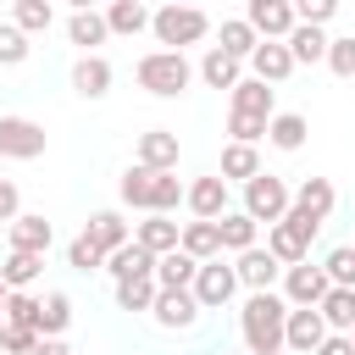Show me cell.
<instances>
[{
	"label": "cell",
	"instance_id": "6da1fadb",
	"mask_svg": "<svg viewBox=\"0 0 355 355\" xmlns=\"http://www.w3.org/2000/svg\"><path fill=\"white\" fill-rule=\"evenodd\" d=\"M116 194H122V205H133V211H144V216H172L178 200H183V183H178V172L128 166L122 183H116Z\"/></svg>",
	"mask_w": 355,
	"mask_h": 355
},
{
	"label": "cell",
	"instance_id": "7a4b0ae2",
	"mask_svg": "<svg viewBox=\"0 0 355 355\" xmlns=\"http://www.w3.org/2000/svg\"><path fill=\"white\" fill-rule=\"evenodd\" d=\"M283 322H288L283 294H250L244 311H239V333H244L250 355H277L283 349Z\"/></svg>",
	"mask_w": 355,
	"mask_h": 355
},
{
	"label": "cell",
	"instance_id": "3957f363",
	"mask_svg": "<svg viewBox=\"0 0 355 355\" xmlns=\"http://www.w3.org/2000/svg\"><path fill=\"white\" fill-rule=\"evenodd\" d=\"M133 78H139V89L155 94V100H178V94L194 83V67H189L183 50H150V55H139Z\"/></svg>",
	"mask_w": 355,
	"mask_h": 355
},
{
	"label": "cell",
	"instance_id": "277c9868",
	"mask_svg": "<svg viewBox=\"0 0 355 355\" xmlns=\"http://www.w3.org/2000/svg\"><path fill=\"white\" fill-rule=\"evenodd\" d=\"M150 33H155V44L183 50V44H200L211 33V17L200 6H161V11H150Z\"/></svg>",
	"mask_w": 355,
	"mask_h": 355
},
{
	"label": "cell",
	"instance_id": "5b68a950",
	"mask_svg": "<svg viewBox=\"0 0 355 355\" xmlns=\"http://www.w3.org/2000/svg\"><path fill=\"white\" fill-rule=\"evenodd\" d=\"M288 205H294V189L283 183V178H272V172H255L250 183H244V216L261 227H277L283 216H288Z\"/></svg>",
	"mask_w": 355,
	"mask_h": 355
},
{
	"label": "cell",
	"instance_id": "8992f818",
	"mask_svg": "<svg viewBox=\"0 0 355 355\" xmlns=\"http://www.w3.org/2000/svg\"><path fill=\"white\" fill-rule=\"evenodd\" d=\"M189 294H194V305H200V311H222V305L239 294V277H233V266L216 255V261H200V272H194Z\"/></svg>",
	"mask_w": 355,
	"mask_h": 355
},
{
	"label": "cell",
	"instance_id": "52a82bcc",
	"mask_svg": "<svg viewBox=\"0 0 355 355\" xmlns=\"http://www.w3.org/2000/svg\"><path fill=\"white\" fill-rule=\"evenodd\" d=\"M0 155L6 161H39L44 155V128L33 116H0Z\"/></svg>",
	"mask_w": 355,
	"mask_h": 355
},
{
	"label": "cell",
	"instance_id": "ba28073f",
	"mask_svg": "<svg viewBox=\"0 0 355 355\" xmlns=\"http://www.w3.org/2000/svg\"><path fill=\"white\" fill-rule=\"evenodd\" d=\"M327 288H333V283H327V272H322V266H311V261H300V266H288V272H283V300H288L294 311H316Z\"/></svg>",
	"mask_w": 355,
	"mask_h": 355
},
{
	"label": "cell",
	"instance_id": "9c48e42d",
	"mask_svg": "<svg viewBox=\"0 0 355 355\" xmlns=\"http://www.w3.org/2000/svg\"><path fill=\"white\" fill-rule=\"evenodd\" d=\"M244 22L255 28V39H277L283 44L294 33V6L288 0H250L244 6Z\"/></svg>",
	"mask_w": 355,
	"mask_h": 355
},
{
	"label": "cell",
	"instance_id": "30bf717a",
	"mask_svg": "<svg viewBox=\"0 0 355 355\" xmlns=\"http://www.w3.org/2000/svg\"><path fill=\"white\" fill-rule=\"evenodd\" d=\"M183 205L194 211V222H222L227 216V183L211 172V178H194L183 183Z\"/></svg>",
	"mask_w": 355,
	"mask_h": 355
},
{
	"label": "cell",
	"instance_id": "8fae6325",
	"mask_svg": "<svg viewBox=\"0 0 355 355\" xmlns=\"http://www.w3.org/2000/svg\"><path fill=\"white\" fill-rule=\"evenodd\" d=\"M150 316H155V327H166V333H189V327L200 322V305H194L189 288H161L155 305H150Z\"/></svg>",
	"mask_w": 355,
	"mask_h": 355
},
{
	"label": "cell",
	"instance_id": "7c38bea8",
	"mask_svg": "<svg viewBox=\"0 0 355 355\" xmlns=\"http://www.w3.org/2000/svg\"><path fill=\"white\" fill-rule=\"evenodd\" d=\"M327 338V322L316 311H294L288 305V322H283V349L288 355H316V344Z\"/></svg>",
	"mask_w": 355,
	"mask_h": 355
},
{
	"label": "cell",
	"instance_id": "4fadbf2b",
	"mask_svg": "<svg viewBox=\"0 0 355 355\" xmlns=\"http://www.w3.org/2000/svg\"><path fill=\"white\" fill-rule=\"evenodd\" d=\"M288 72H294V55H288V44H277V39H261V44H255V55H250V78H255V83H266V89H277Z\"/></svg>",
	"mask_w": 355,
	"mask_h": 355
},
{
	"label": "cell",
	"instance_id": "5bb4252c",
	"mask_svg": "<svg viewBox=\"0 0 355 355\" xmlns=\"http://www.w3.org/2000/svg\"><path fill=\"white\" fill-rule=\"evenodd\" d=\"M233 277H239L250 294H272V283L283 277V266H277V261H272V255L255 244V250H244V255L233 261Z\"/></svg>",
	"mask_w": 355,
	"mask_h": 355
},
{
	"label": "cell",
	"instance_id": "9a60e30c",
	"mask_svg": "<svg viewBox=\"0 0 355 355\" xmlns=\"http://www.w3.org/2000/svg\"><path fill=\"white\" fill-rule=\"evenodd\" d=\"M111 78H116V72H111V61H105L100 50L72 61V89H78L83 100H105V94H111Z\"/></svg>",
	"mask_w": 355,
	"mask_h": 355
},
{
	"label": "cell",
	"instance_id": "2e32d148",
	"mask_svg": "<svg viewBox=\"0 0 355 355\" xmlns=\"http://www.w3.org/2000/svg\"><path fill=\"white\" fill-rule=\"evenodd\" d=\"M133 166L178 172V133H172V128H150V133H139V161H133Z\"/></svg>",
	"mask_w": 355,
	"mask_h": 355
},
{
	"label": "cell",
	"instance_id": "e0dca14e",
	"mask_svg": "<svg viewBox=\"0 0 355 355\" xmlns=\"http://www.w3.org/2000/svg\"><path fill=\"white\" fill-rule=\"evenodd\" d=\"M6 233H11V250H22V255H50V244H55V227L33 211H22Z\"/></svg>",
	"mask_w": 355,
	"mask_h": 355
},
{
	"label": "cell",
	"instance_id": "ac0fdd59",
	"mask_svg": "<svg viewBox=\"0 0 355 355\" xmlns=\"http://www.w3.org/2000/svg\"><path fill=\"white\" fill-rule=\"evenodd\" d=\"M333 205H338V194H333V183H327V178H305V183L294 189V211H300V216H311L316 227L333 216Z\"/></svg>",
	"mask_w": 355,
	"mask_h": 355
},
{
	"label": "cell",
	"instance_id": "d6986e66",
	"mask_svg": "<svg viewBox=\"0 0 355 355\" xmlns=\"http://www.w3.org/2000/svg\"><path fill=\"white\" fill-rule=\"evenodd\" d=\"M83 239L100 250V255H111V250H122L133 233H128V222H122V211H94L89 222H83Z\"/></svg>",
	"mask_w": 355,
	"mask_h": 355
},
{
	"label": "cell",
	"instance_id": "ffe728a7",
	"mask_svg": "<svg viewBox=\"0 0 355 355\" xmlns=\"http://www.w3.org/2000/svg\"><path fill=\"white\" fill-rule=\"evenodd\" d=\"M178 233H183V227H178L172 216H144V222H133V244H139V250H150L155 261L178 250Z\"/></svg>",
	"mask_w": 355,
	"mask_h": 355
},
{
	"label": "cell",
	"instance_id": "44dd1931",
	"mask_svg": "<svg viewBox=\"0 0 355 355\" xmlns=\"http://www.w3.org/2000/svg\"><path fill=\"white\" fill-rule=\"evenodd\" d=\"M266 255L288 272V266H300V261H311V239L305 233H294L288 222H277V227H266Z\"/></svg>",
	"mask_w": 355,
	"mask_h": 355
},
{
	"label": "cell",
	"instance_id": "7402d4cb",
	"mask_svg": "<svg viewBox=\"0 0 355 355\" xmlns=\"http://www.w3.org/2000/svg\"><path fill=\"white\" fill-rule=\"evenodd\" d=\"M67 39H72V44H83V55H94V44H105V39H111V28H105V11H94V6H78V11L67 17Z\"/></svg>",
	"mask_w": 355,
	"mask_h": 355
},
{
	"label": "cell",
	"instance_id": "603a6c76",
	"mask_svg": "<svg viewBox=\"0 0 355 355\" xmlns=\"http://www.w3.org/2000/svg\"><path fill=\"white\" fill-rule=\"evenodd\" d=\"M100 272H111L116 283H128V277H155V255H150V250H139V244L128 239L122 250H111V255H105V266H100Z\"/></svg>",
	"mask_w": 355,
	"mask_h": 355
},
{
	"label": "cell",
	"instance_id": "cb8c5ba5",
	"mask_svg": "<svg viewBox=\"0 0 355 355\" xmlns=\"http://www.w3.org/2000/svg\"><path fill=\"white\" fill-rule=\"evenodd\" d=\"M233 111L239 116H277V89H266V83H255V78H239V89H233Z\"/></svg>",
	"mask_w": 355,
	"mask_h": 355
},
{
	"label": "cell",
	"instance_id": "d4e9b609",
	"mask_svg": "<svg viewBox=\"0 0 355 355\" xmlns=\"http://www.w3.org/2000/svg\"><path fill=\"white\" fill-rule=\"evenodd\" d=\"M305 133H311V122H305L300 111H277V116L266 122V144H272V150H283V155L305 150Z\"/></svg>",
	"mask_w": 355,
	"mask_h": 355
},
{
	"label": "cell",
	"instance_id": "484cf974",
	"mask_svg": "<svg viewBox=\"0 0 355 355\" xmlns=\"http://www.w3.org/2000/svg\"><path fill=\"white\" fill-rule=\"evenodd\" d=\"M194 72H200L211 89H227V94H233V89H239V78H244V61H233V55H222V50L211 44V50L200 55V67H194Z\"/></svg>",
	"mask_w": 355,
	"mask_h": 355
},
{
	"label": "cell",
	"instance_id": "4316f807",
	"mask_svg": "<svg viewBox=\"0 0 355 355\" xmlns=\"http://www.w3.org/2000/svg\"><path fill=\"white\" fill-rule=\"evenodd\" d=\"M255 172H266L255 144H227V150H222V172H216L222 183H250Z\"/></svg>",
	"mask_w": 355,
	"mask_h": 355
},
{
	"label": "cell",
	"instance_id": "83f0119b",
	"mask_svg": "<svg viewBox=\"0 0 355 355\" xmlns=\"http://www.w3.org/2000/svg\"><path fill=\"white\" fill-rule=\"evenodd\" d=\"M178 250H183V255H194V261H216V255H222L216 222H183V233H178Z\"/></svg>",
	"mask_w": 355,
	"mask_h": 355
},
{
	"label": "cell",
	"instance_id": "f1b7e54d",
	"mask_svg": "<svg viewBox=\"0 0 355 355\" xmlns=\"http://www.w3.org/2000/svg\"><path fill=\"white\" fill-rule=\"evenodd\" d=\"M39 272H44V255H22V250H11L6 266H0V283H6L11 294H28V288L39 283Z\"/></svg>",
	"mask_w": 355,
	"mask_h": 355
},
{
	"label": "cell",
	"instance_id": "f546056e",
	"mask_svg": "<svg viewBox=\"0 0 355 355\" xmlns=\"http://www.w3.org/2000/svg\"><path fill=\"white\" fill-rule=\"evenodd\" d=\"M316 316L327 322V333H349L355 327V288H327L322 305H316Z\"/></svg>",
	"mask_w": 355,
	"mask_h": 355
},
{
	"label": "cell",
	"instance_id": "4dcf8cb0",
	"mask_svg": "<svg viewBox=\"0 0 355 355\" xmlns=\"http://www.w3.org/2000/svg\"><path fill=\"white\" fill-rule=\"evenodd\" d=\"M105 28L133 39V33L150 28V6H144V0H111V6H105Z\"/></svg>",
	"mask_w": 355,
	"mask_h": 355
},
{
	"label": "cell",
	"instance_id": "1f68e13d",
	"mask_svg": "<svg viewBox=\"0 0 355 355\" xmlns=\"http://www.w3.org/2000/svg\"><path fill=\"white\" fill-rule=\"evenodd\" d=\"M283 44H288V55H294V67H311V61H327V33H322V28H305V22H294V33H288Z\"/></svg>",
	"mask_w": 355,
	"mask_h": 355
},
{
	"label": "cell",
	"instance_id": "d6a6232c",
	"mask_svg": "<svg viewBox=\"0 0 355 355\" xmlns=\"http://www.w3.org/2000/svg\"><path fill=\"white\" fill-rule=\"evenodd\" d=\"M216 39H222L216 50H222V55H233V61H250V55H255V44H261V39H255V28H250L244 17H227Z\"/></svg>",
	"mask_w": 355,
	"mask_h": 355
},
{
	"label": "cell",
	"instance_id": "836d02e7",
	"mask_svg": "<svg viewBox=\"0 0 355 355\" xmlns=\"http://www.w3.org/2000/svg\"><path fill=\"white\" fill-rule=\"evenodd\" d=\"M255 222L244 216V211H227L222 222H216V239H222V250H233V255H244V250H255Z\"/></svg>",
	"mask_w": 355,
	"mask_h": 355
},
{
	"label": "cell",
	"instance_id": "e575fe53",
	"mask_svg": "<svg viewBox=\"0 0 355 355\" xmlns=\"http://www.w3.org/2000/svg\"><path fill=\"white\" fill-rule=\"evenodd\" d=\"M194 272H200V261H194V255H183V250H172V255H161V261H155V288H189V283H194Z\"/></svg>",
	"mask_w": 355,
	"mask_h": 355
},
{
	"label": "cell",
	"instance_id": "d590c367",
	"mask_svg": "<svg viewBox=\"0 0 355 355\" xmlns=\"http://www.w3.org/2000/svg\"><path fill=\"white\" fill-rule=\"evenodd\" d=\"M72 322V300L67 294H44L39 300V338H61Z\"/></svg>",
	"mask_w": 355,
	"mask_h": 355
},
{
	"label": "cell",
	"instance_id": "8d00e7d4",
	"mask_svg": "<svg viewBox=\"0 0 355 355\" xmlns=\"http://www.w3.org/2000/svg\"><path fill=\"white\" fill-rule=\"evenodd\" d=\"M50 22H55L50 0H17V11H11V28H22L28 39L33 33H50Z\"/></svg>",
	"mask_w": 355,
	"mask_h": 355
},
{
	"label": "cell",
	"instance_id": "74e56055",
	"mask_svg": "<svg viewBox=\"0 0 355 355\" xmlns=\"http://www.w3.org/2000/svg\"><path fill=\"white\" fill-rule=\"evenodd\" d=\"M155 277H128V283H116V305L122 311H150L155 305Z\"/></svg>",
	"mask_w": 355,
	"mask_h": 355
},
{
	"label": "cell",
	"instance_id": "f35d334b",
	"mask_svg": "<svg viewBox=\"0 0 355 355\" xmlns=\"http://www.w3.org/2000/svg\"><path fill=\"white\" fill-rule=\"evenodd\" d=\"M322 272H327V283H333V288H355V244H338V250H327Z\"/></svg>",
	"mask_w": 355,
	"mask_h": 355
},
{
	"label": "cell",
	"instance_id": "ab89813d",
	"mask_svg": "<svg viewBox=\"0 0 355 355\" xmlns=\"http://www.w3.org/2000/svg\"><path fill=\"white\" fill-rule=\"evenodd\" d=\"M266 139V116H239L227 111V144H261Z\"/></svg>",
	"mask_w": 355,
	"mask_h": 355
},
{
	"label": "cell",
	"instance_id": "60d3db41",
	"mask_svg": "<svg viewBox=\"0 0 355 355\" xmlns=\"http://www.w3.org/2000/svg\"><path fill=\"white\" fill-rule=\"evenodd\" d=\"M28 50H33V44H28V33H22V28H11V22H0V67H22V61H28Z\"/></svg>",
	"mask_w": 355,
	"mask_h": 355
},
{
	"label": "cell",
	"instance_id": "b9f144b4",
	"mask_svg": "<svg viewBox=\"0 0 355 355\" xmlns=\"http://www.w3.org/2000/svg\"><path fill=\"white\" fill-rule=\"evenodd\" d=\"M0 322H11V327H33V333H39V300H33V294H11Z\"/></svg>",
	"mask_w": 355,
	"mask_h": 355
},
{
	"label": "cell",
	"instance_id": "7bdbcfd3",
	"mask_svg": "<svg viewBox=\"0 0 355 355\" xmlns=\"http://www.w3.org/2000/svg\"><path fill=\"white\" fill-rule=\"evenodd\" d=\"M327 72L355 83V39H327Z\"/></svg>",
	"mask_w": 355,
	"mask_h": 355
},
{
	"label": "cell",
	"instance_id": "ee69618b",
	"mask_svg": "<svg viewBox=\"0 0 355 355\" xmlns=\"http://www.w3.org/2000/svg\"><path fill=\"white\" fill-rule=\"evenodd\" d=\"M67 266H78V272H100V266H105V255H100V250L78 233V239L67 244Z\"/></svg>",
	"mask_w": 355,
	"mask_h": 355
},
{
	"label": "cell",
	"instance_id": "f6af8a7d",
	"mask_svg": "<svg viewBox=\"0 0 355 355\" xmlns=\"http://www.w3.org/2000/svg\"><path fill=\"white\" fill-rule=\"evenodd\" d=\"M33 344H39L33 327H11V322H0V349H6V355H33Z\"/></svg>",
	"mask_w": 355,
	"mask_h": 355
},
{
	"label": "cell",
	"instance_id": "bcb514c9",
	"mask_svg": "<svg viewBox=\"0 0 355 355\" xmlns=\"http://www.w3.org/2000/svg\"><path fill=\"white\" fill-rule=\"evenodd\" d=\"M333 11H338L333 0H300V6H294V22H305V28H327Z\"/></svg>",
	"mask_w": 355,
	"mask_h": 355
},
{
	"label": "cell",
	"instance_id": "7dc6e473",
	"mask_svg": "<svg viewBox=\"0 0 355 355\" xmlns=\"http://www.w3.org/2000/svg\"><path fill=\"white\" fill-rule=\"evenodd\" d=\"M17 216H22V194H17V183H11V178H0V222L11 227Z\"/></svg>",
	"mask_w": 355,
	"mask_h": 355
},
{
	"label": "cell",
	"instance_id": "c3c4849f",
	"mask_svg": "<svg viewBox=\"0 0 355 355\" xmlns=\"http://www.w3.org/2000/svg\"><path fill=\"white\" fill-rule=\"evenodd\" d=\"M316 355H355V349H349V333H327V338L316 344Z\"/></svg>",
	"mask_w": 355,
	"mask_h": 355
},
{
	"label": "cell",
	"instance_id": "681fc988",
	"mask_svg": "<svg viewBox=\"0 0 355 355\" xmlns=\"http://www.w3.org/2000/svg\"><path fill=\"white\" fill-rule=\"evenodd\" d=\"M33 355H72V349H67L61 338H39V344H33Z\"/></svg>",
	"mask_w": 355,
	"mask_h": 355
},
{
	"label": "cell",
	"instance_id": "f907efd6",
	"mask_svg": "<svg viewBox=\"0 0 355 355\" xmlns=\"http://www.w3.org/2000/svg\"><path fill=\"white\" fill-rule=\"evenodd\" d=\"M6 300H11V288H6V283H0V316H6Z\"/></svg>",
	"mask_w": 355,
	"mask_h": 355
},
{
	"label": "cell",
	"instance_id": "816d5d0a",
	"mask_svg": "<svg viewBox=\"0 0 355 355\" xmlns=\"http://www.w3.org/2000/svg\"><path fill=\"white\" fill-rule=\"evenodd\" d=\"M349 349H355V327H349Z\"/></svg>",
	"mask_w": 355,
	"mask_h": 355
},
{
	"label": "cell",
	"instance_id": "f5cc1de1",
	"mask_svg": "<svg viewBox=\"0 0 355 355\" xmlns=\"http://www.w3.org/2000/svg\"><path fill=\"white\" fill-rule=\"evenodd\" d=\"M277 355H288V349H277Z\"/></svg>",
	"mask_w": 355,
	"mask_h": 355
},
{
	"label": "cell",
	"instance_id": "db71d44e",
	"mask_svg": "<svg viewBox=\"0 0 355 355\" xmlns=\"http://www.w3.org/2000/svg\"><path fill=\"white\" fill-rule=\"evenodd\" d=\"M0 161H6V155H0Z\"/></svg>",
	"mask_w": 355,
	"mask_h": 355
},
{
	"label": "cell",
	"instance_id": "11a10c76",
	"mask_svg": "<svg viewBox=\"0 0 355 355\" xmlns=\"http://www.w3.org/2000/svg\"><path fill=\"white\" fill-rule=\"evenodd\" d=\"M0 355H6V349H0Z\"/></svg>",
	"mask_w": 355,
	"mask_h": 355
}]
</instances>
